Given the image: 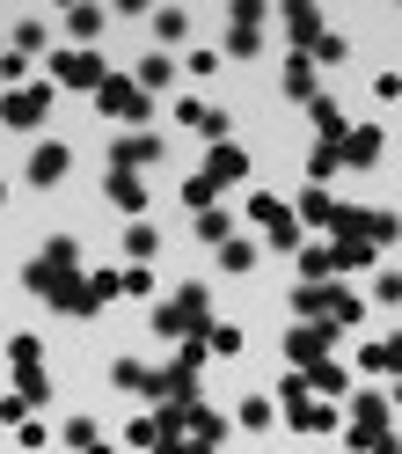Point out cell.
Wrapping results in <instances>:
<instances>
[{
  "mask_svg": "<svg viewBox=\"0 0 402 454\" xmlns=\"http://www.w3.org/2000/svg\"><path fill=\"white\" fill-rule=\"evenodd\" d=\"M89 454H110V447H89Z\"/></svg>",
  "mask_w": 402,
  "mask_h": 454,
  "instance_id": "cell-44",
  "label": "cell"
},
{
  "mask_svg": "<svg viewBox=\"0 0 402 454\" xmlns=\"http://www.w3.org/2000/svg\"><path fill=\"white\" fill-rule=\"evenodd\" d=\"M183 30H190V15H183V8H161V15H154V37H161V44H176Z\"/></svg>",
  "mask_w": 402,
  "mask_h": 454,
  "instance_id": "cell-35",
  "label": "cell"
},
{
  "mask_svg": "<svg viewBox=\"0 0 402 454\" xmlns=\"http://www.w3.org/2000/svg\"><path fill=\"white\" fill-rule=\"evenodd\" d=\"M278 403H285V425H293V433H329V425H336V411H322V403H314L307 374H285Z\"/></svg>",
  "mask_w": 402,
  "mask_h": 454,
  "instance_id": "cell-7",
  "label": "cell"
},
{
  "mask_svg": "<svg viewBox=\"0 0 402 454\" xmlns=\"http://www.w3.org/2000/svg\"><path fill=\"white\" fill-rule=\"evenodd\" d=\"M22 403H44V395H51V374H44V366H22Z\"/></svg>",
  "mask_w": 402,
  "mask_h": 454,
  "instance_id": "cell-32",
  "label": "cell"
},
{
  "mask_svg": "<svg viewBox=\"0 0 402 454\" xmlns=\"http://www.w3.org/2000/svg\"><path fill=\"white\" fill-rule=\"evenodd\" d=\"M388 411H395V403H388L381 388H359V395H352V447H359V454H402L395 433H388Z\"/></svg>",
  "mask_w": 402,
  "mask_h": 454,
  "instance_id": "cell-4",
  "label": "cell"
},
{
  "mask_svg": "<svg viewBox=\"0 0 402 454\" xmlns=\"http://www.w3.org/2000/svg\"><path fill=\"white\" fill-rule=\"evenodd\" d=\"M205 352L235 359V352H242V330H235V323H213V330H205Z\"/></svg>",
  "mask_w": 402,
  "mask_h": 454,
  "instance_id": "cell-30",
  "label": "cell"
},
{
  "mask_svg": "<svg viewBox=\"0 0 402 454\" xmlns=\"http://www.w3.org/2000/svg\"><path fill=\"white\" fill-rule=\"evenodd\" d=\"M336 168H344V147H336V139H314V147H307V176H314V184H329Z\"/></svg>",
  "mask_w": 402,
  "mask_h": 454,
  "instance_id": "cell-19",
  "label": "cell"
},
{
  "mask_svg": "<svg viewBox=\"0 0 402 454\" xmlns=\"http://www.w3.org/2000/svg\"><path fill=\"white\" fill-rule=\"evenodd\" d=\"M110 381H118V388H132V395H147V366H139V359H110Z\"/></svg>",
  "mask_w": 402,
  "mask_h": 454,
  "instance_id": "cell-28",
  "label": "cell"
},
{
  "mask_svg": "<svg viewBox=\"0 0 402 454\" xmlns=\"http://www.w3.org/2000/svg\"><path fill=\"white\" fill-rule=\"evenodd\" d=\"M103 22H110L103 8H66V30L81 37V51H89V37H103Z\"/></svg>",
  "mask_w": 402,
  "mask_h": 454,
  "instance_id": "cell-24",
  "label": "cell"
},
{
  "mask_svg": "<svg viewBox=\"0 0 402 454\" xmlns=\"http://www.w3.org/2000/svg\"><path fill=\"white\" fill-rule=\"evenodd\" d=\"M359 366H366V374H395V381H402V337H381V345H366Z\"/></svg>",
  "mask_w": 402,
  "mask_h": 454,
  "instance_id": "cell-18",
  "label": "cell"
},
{
  "mask_svg": "<svg viewBox=\"0 0 402 454\" xmlns=\"http://www.w3.org/2000/svg\"><path fill=\"white\" fill-rule=\"evenodd\" d=\"M147 161H161V139L154 132H125L118 147H110V168H125V176H139Z\"/></svg>",
  "mask_w": 402,
  "mask_h": 454,
  "instance_id": "cell-13",
  "label": "cell"
},
{
  "mask_svg": "<svg viewBox=\"0 0 402 454\" xmlns=\"http://www.w3.org/2000/svg\"><path fill=\"white\" fill-rule=\"evenodd\" d=\"M197 235H205L213 249H227V242H235V213H220V206H213V213H197Z\"/></svg>",
  "mask_w": 402,
  "mask_h": 454,
  "instance_id": "cell-22",
  "label": "cell"
},
{
  "mask_svg": "<svg viewBox=\"0 0 402 454\" xmlns=\"http://www.w3.org/2000/svg\"><path fill=\"white\" fill-rule=\"evenodd\" d=\"M242 425H249V433H264V425H271V395H242V411H235Z\"/></svg>",
  "mask_w": 402,
  "mask_h": 454,
  "instance_id": "cell-33",
  "label": "cell"
},
{
  "mask_svg": "<svg viewBox=\"0 0 402 454\" xmlns=\"http://www.w3.org/2000/svg\"><path fill=\"white\" fill-rule=\"evenodd\" d=\"M388 403H395V411H402V381H395V388H388Z\"/></svg>",
  "mask_w": 402,
  "mask_h": 454,
  "instance_id": "cell-42",
  "label": "cell"
},
{
  "mask_svg": "<svg viewBox=\"0 0 402 454\" xmlns=\"http://www.w3.org/2000/svg\"><path fill=\"white\" fill-rule=\"evenodd\" d=\"M8 51H22V59H30V51H44V22H15V37H8Z\"/></svg>",
  "mask_w": 402,
  "mask_h": 454,
  "instance_id": "cell-34",
  "label": "cell"
},
{
  "mask_svg": "<svg viewBox=\"0 0 402 454\" xmlns=\"http://www.w3.org/2000/svg\"><path fill=\"white\" fill-rule=\"evenodd\" d=\"M154 242H161V235H154L147 220H132V227H125V257H132V264H147V257H154Z\"/></svg>",
  "mask_w": 402,
  "mask_h": 454,
  "instance_id": "cell-27",
  "label": "cell"
},
{
  "mask_svg": "<svg viewBox=\"0 0 402 454\" xmlns=\"http://www.w3.org/2000/svg\"><path fill=\"white\" fill-rule=\"evenodd\" d=\"M293 308H300L307 323H329V330L366 323V301H359L352 286H336V278H329V286H300V294H293Z\"/></svg>",
  "mask_w": 402,
  "mask_h": 454,
  "instance_id": "cell-3",
  "label": "cell"
},
{
  "mask_svg": "<svg viewBox=\"0 0 402 454\" xmlns=\"http://www.w3.org/2000/svg\"><path fill=\"white\" fill-rule=\"evenodd\" d=\"M307 388H322V395H344V388H352V374H344L336 359H322V366H307Z\"/></svg>",
  "mask_w": 402,
  "mask_h": 454,
  "instance_id": "cell-26",
  "label": "cell"
},
{
  "mask_svg": "<svg viewBox=\"0 0 402 454\" xmlns=\"http://www.w3.org/2000/svg\"><path fill=\"white\" fill-rule=\"evenodd\" d=\"M103 191H110V206H118V213H147V184H139V176H125V168H110V176H103Z\"/></svg>",
  "mask_w": 402,
  "mask_h": 454,
  "instance_id": "cell-16",
  "label": "cell"
},
{
  "mask_svg": "<svg viewBox=\"0 0 402 454\" xmlns=\"http://www.w3.org/2000/svg\"><path fill=\"white\" fill-rule=\"evenodd\" d=\"M329 323H300V330H285V359H293V366H322L329 359Z\"/></svg>",
  "mask_w": 402,
  "mask_h": 454,
  "instance_id": "cell-10",
  "label": "cell"
},
{
  "mask_svg": "<svg viewBox=\"0 0 402 454\" xmlns=\"http://www.w3.org/2000/svg\"><path fill=\"white\" fill-rule=\"evenodd\" d=\"M96 110H103V118H118V125H147V118H154V96L139 89L132 74H103V89H96Z\"/></svg>",
  "mask_w": 402,
  "mask_h": 454,
  "instance_id": "cell-5",
  "label": "cell"
},
{
  "mask_svg": "<svg viewBox=\"0 0 402 454\" xmlns=\"http://www.w3.org/2000/svg\"><path fill=\"white\" fill-rule=\"evenodd\" d=\"M0 51H8V44H0Z\"/></svg>",
  "mask_w": 402,
  "mask_h": 454,
  "instance_id": "cell-45",
  "label": "cell"
},
{
  "mask_svg": "<svg viewBox=\"0 0 402 454\" xmlns=\"http://www.w3.org/2000/svg\"><path fill=\"white\" fill-rule=\"evenodd\" d=\"M336 249V271H366L373 264V242H329Z\"/></svg>",
  "mask_w": 402,
  "mask_h": 454,
  "instance_id": "cell-31",
  "label": "cell"
},
{
  "mask_svg": "<svg viewBox=\"0 0 402 454\" xmlns=\"http://www.w3.org/2000/svg\"><path fill=\"white\" fill-rule=\"evenodd\" d=\"M307 110H314V132H322V139H344V132H352V125H344V110H336L329 96H314Z\"/></svg>",
  "mask_w": 402,
  "mask_h": 454,
  "instance_id": "cell-25",
  "label": "cell"
},
{
  "mask_svg": "<svg viewBox=\"0 0 402 454\" xmlns=\"http://www.w3.org/2000/svg\"><path fill=\"white\" fill-rule=\"evenodd\" d=\"M66 168H73V147H66V139H37V147H30V184H59L66 176Z\"/></svg>",
  "mask_w": 402,
  "mask_h": 454,
  "instance_id": "cell-11",
  "label": "cell"
},
{
  "mask_svg": "<svg viewBox=\"0 0 402 454\" xmlns=\"http://www.w3.org/2000/svg\"><path fill=\"white\" fill-rule=\"evenodd\" d=\"M227 51H235V59H256V51H264V8H227Z\"/></svg>",
  "mask_w": 402,
  "mask_h": 454,
  "instance_id": "cell-9",
  "label": "cell"
},
{
  "mask_svg": "<svg viewBox=\"0 0 402 454\" xmlns=\"http://www.w3.org/2000/svg\"><path fill=\"white\" fill-rule=\"evenodd\" d=\"M22 411H30V403H22V395H0V425H30Z\"/></svg>",
  "mask_w": 402,
  "mask_h": 454,
  "instance_id": "cell-41",
  "label": "cell"
},
{
  "mask_svg": "<svg viewBox=\"0 0 402 454\" xmlns=\"http://www.w3.org/2000/svg\"><path fill=\"white\" fill-rule=\"evenodd\" d=\"M322 15H314V8H285V44H293V51H322Z\"/></svg>",
  "mask_w": 402,
  "mask_h": 454,
  "instance_id": "cell-15",
  "label": "cell"
},
{
  "mask_svg": "<svg viewBox=\"0 0 402 454\" xmlns=\"http://www.w3.org/2000/svg\"><path fill=\"white\" fill-rule=\"evenodd\" d=\"M197 176H205L213 191H220V184H242V176H249V154L235 147V139H227V147H213V154H205V168H197Z\"/></svg>",
  "mask_w": 402,
  "mask_h": 454,
  "instance_id": "cell-14",
  "label": "cell"
},
{
  "mask_svg": "<svg viewBox=\"0 0 402 454\" xmlns=\"http://www.w3.org/2000/svg\"><path fill=\"white\" fill-rule=\"evenodd\" d=\"M336 147H344V168H373V161H381V147H388V132H381V125H352Z\"/></svg>",
  "mask_w": 402,
  "mask_h": 454,
  "instance_id": "cell-12",
  "label": "cell"
},
{
  "mask_svg": "<svg viewBox=\"0 0 402 454\" xmlns=\"http://www.w3.org/2000/svg\"><path fill=\"white\" fill-rule=\"evenodd\" d=\"M0 206H8V176H0Z\"/></svg>",
  "mask_w": 402,
  "mask_h": 454,
  "instance_id": "cell-43",
  "label": "cell"
},
{
  "mask_svg": "<svg viewBox=\"0 0 402 454\" xmlns=\"http://www.w3.org/2000/svg\"><path fill=\"white\" fill-rule=\"evenodd\" d=\"M132 81H139V89H147V96H154V89H168V81H176V59H168V51H154V59H147V67H139Z\"/></svg>",
  "mask_w": 402,
  "mask_h": 454,
  "instance_id": "cell-23",
  "label": "cell"
},
{
  "mask_svg": "<svg viewBox=\"0 0 402 454\" xmlns=\"http://www.w3.org/2000/svg\"><path fill=\"white\" fill-rule=\"evenodd\" d=\"M213 198H220V191H213L205 176H190V184H183V206H190V213H213Z\"/></svg>",
  "mask_w": 402,
  "mask_h": 454,
  "instance_id": "cell-38",
  "label": "cell"
},
{
  "mask_svg": "<svg viewBox=\"0 0 402 454\" xmlns=\"http://www.w3.org/2000/svg\"><path fill=\"white\" fill-rule=\"evenodd\" d=\"M66 447L89 454V447H96V425H89V418H66Z\"/></svg>",
  "mask_w": 402,
  "mask_h": 454,
  "instance_id": "cell-39",
  "label": "cell"
},
{
  "mask_svg": "<svg viewBox=\"0 0 402 454\" xmlns=\"http://www.w3.org/2000/svg\"><path fill=\"white\" fill-rule=\"evenodd\" d=\"M51 89H103V59L96 51H51Z\"/></svg>",
  "mask_w": 402,
  "mask_h": 454,
  "instance_id": "cell-8",
  "label": "cell"
},
{
  "mask_svg": "<svg viewBox=\"0 0 402 454\" xmlns=\"http://www.w3.org/2000/svg\"><path fill=\"white\" fill-rule=\"evenodd\" d=\"M300 220H314V227H336V198H329L322 184H307V191H300Z\"/></svg>",
  "mask_w": 402,
  "mask_h": 454,
  "instance_id": "cell-20",
  "label": "cell"
},
{
  "mask_svg": "<svg viewBox=\"0 0 402 454\" xmlns=\"http://www.w3.org/2000/svg\"><path fill=\"white\" fill-rule=\"evenodd\" d=\"M249 264H256V242H242V235H235V242L220 249V271H249Z\"/></svg>",
  "mask_w": 402,
  "mask_h": 454,
  "instance_id": "cell-36",
  "label": "cell"
},
{
  "mask_svg": "<svg viewBox=\"0 0 402 454\" xmlns=\"http://www.w3.org/2000/svg\"><path fill=\"white\" fill-rule=\"evenodd\" d=\"M197 330H213V294L205 286H176L154 308V337H168V345H190Z\"/></svg>",
  "mask_w": 402,
  "mask_h": 454,
  "instance_id": "cell-2",
  "label": "cell"
},
{
  "mask_svg": "<svg viewBox=\"0 0 402 454\" xmlns=\"http://www.w3.org/2000/svg\"><path fill=\"white\" fill-rule=\"evenodd\" d=\"M8 359H15V374H22V366H44V337L37 330H15L8 337Z\"/></svg>",
  "mask_w": 402,
  "mask_h": 454,
  "instance_id": "cell-21",
  "label": "cell"
},
{
  "mask_svg": "<svg viewBox=\"0 0 402 454\" xmlns=\"http://www.w3.org/2000/svg\"><path fill=\"white\" fill-rule=\"evenodd\" d=\"M22 286H30L37 301H51V308H66V316H81V286H89V278L73 271V242L51 235V249H44L30 271H22Z\"/></svg>",
  "mask_w": 402,
  "mask_h": 454,
  "instance_id": "cell-1",
  "label": "cell"
},
{
  "mask_svg": "<svg viewBox=\"0 0 402 454\" xmlns=\"http://www.w3.org/2000/svg\"><path fill=\"white\" fill-rule=\"evenodd\" d=\"M51 118V81H22V89L0 96V125H15V132H37Z\"/></svg>",
  "mask_w": 402,
  "mask_h": 454,
  "instance_id": "cell-6",
  "label": "cell"
},
{
  "mask_svg": "<svg viewBox=\"0 0 402 454\" xmlns=\"http://www.w3.org/2000/svg\"><path fill=\"white\" fill-rule=\"evenodd\" d=\"M373 301H388V308H402V271H381V286H373Z\"/></svg>",
  "mask_w": 402,
  "mask_h": 454,
  "instance_id": "cell-40",
  "label": "cell"
},
{
  "mask_svg": "<svg viewBox=\"0 0 402 454\" xmlns=\"http://www.w3.org/2000/svg\"><path fill=\"white\" fill-rule=\"evenodd\" d=\"M154 286H161V278H154L147 264H132V271H125V294H132V301H154Z\"/></svg>",
  "mask_w": 402,
  "mask_h": 454,
  "instance_id": "cell-37",
  "label": "cell"
},
{
  "mask_svg": "<svg viewBox=\"0 0 402 454\" xmlns=\"http://www.w3.org/2000/svg\"><path fill=\"white\" fill-rule=\"evenodd\" d=\"M249 220H264V235H271V227L285 220V198H271V191H256V198H249Z\"/></svg>",
  "mask_w": 402,
  "mask_h": 454,
  "instance_id": "cell-29",
  "label": "cell"
},
{
  "mask_svg": "<svg viewBox=\"0 0 402 454\" xmlns=\"http://www.w3.org/2000/svg\"><path fill=\"white\" fill-rule=\"evenodd\" d=\"M278 89L293 96V103H314V59H307V51H293V59H285V81H278Z\"/></svg>",
  "mask_w": 402,
  "mask_h": 454,
  "instance_id": "cell-17",
  "label": "cell"
}]
</instances>
